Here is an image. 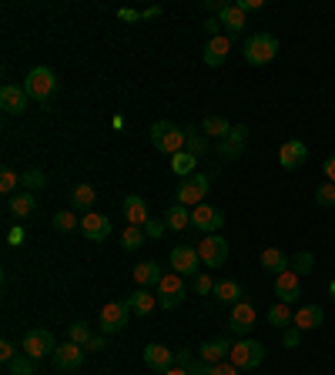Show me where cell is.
<instances>
[{"instance_id":"obj_1","label":"cell","mask_w":335,"mask_h":375,"mask_svg":"<svg viewBox=\"0 0 335 375\" xmlns=\"http://www.w3.org/2000/svg\"><path fill=\"white\" fill-rule=\"evenodd\" d=\"M242 54L252 67H265V64H272L275 54H278V37H275V34H252V37L245 41Z\"/></svg>"},{"instance_id":"obj_2","label":"cell","mask_w":335,"mask_h":375,"mask_svg":"<svg viewBox=\"0 0 335 375\" xmlns=\"http://www.w3.org/2000/svg\"><path fill=\"white\" fill-rule=\"evenodd\" d=\"M228 362L235 365V369H242V372L259 369L261 362H265V348H261V342H255V339H242V342H235V346H231Z\"/></svg>"},{"instance_id":"obj_3","label":"cell","mask_w":335,"mask_h":375,"mask_svg":"<svg viewBox=\"0 0 335 375\" xmlns=\"http://www.w3.org/2000/svg\"><path fill=\"white\" fill-rule=\"evenodd\" d=\"M24 90H27V97L47 104V97L57 90V77H54L50 67H34L31 74H27V81H24Z\"/></svg>"},{"instance_id":"obj_4","label":"cell","mask_w":335,"mask_h":375,"mask_svg":"<svg viewBox=\"0 0 335 375\" xmlns=\"http://www.w3.org/2000/svg\"><path fill=\"white\" fill-rule=\"evenodd\" d=\"M158 292V308H178L184 301V278L178 271H165V278H161V285L154 288Z\"/></svg>"},{"instance_id":"obj_5","label":"cell","mask_w":335,"mask_h":375,"mask_svg":"<svg viewBox=\"0 0 335 375\" xmlns=\"http://www.w3.org/2000/svg\"><path fill=\"white\" fill-rule=\"evenodd\" d=\"M198 258H201V265H208V268L225 265L228 261V241L221 238V235H205L198 241Z\"/></svg>"},{"instance_id":"obj_6","label":"cell","mask_w":335,"mask_h":375,"mask_svg":"<svg viewBox=\"0 0 335 375\" xmlns=\"http://www.w3.org/2000/svg\"><path fill=\"white\" fill-rule=\"evenodd\" d=\"M205 195H208V175H191V178H182V188H178V205H184V208H198V205H205Z\"/></svg>"},{"instance_id":"obj_7","label":"cell","mask_w":335,"mask_h":375,"mask_svg":"<svg viewBox=\"0 0 335 375\" xmlns=\"http://www.w3.org/2000/svg\"><path fill=\"white\" fill-rule=\"evenodd\" d=\"M20 352H27L31 359H47V355L57 352V342H54V335H50L47 329H31L27 335H24Z\"/></svg>"},{"instance_id":"obj_8","label":"cell","mask_w":335,"mask_h":375,"mask_svg":"<svg viewBox=\"0 0 335 375\" xmlns=\"http://www.w3.org/2000/svg\"><path fill=\"white\" fill-rule=\"evenodd\" d=\"M171 268L178 271L182 278H195V275H201L198 248H191V245H178V248H171Z\"/></svg>"},{"instance_id":"obj_9","label":"cell","mask_w":335,"mask_h":375,"mask_svg":"<svg viewBox=\"0 0 335 375\" xmlns=\"http://www.w3.org/2000/svg\"><path fill=\"white\" fill-rule=\"evenodd\" d=\"M128 318H131V305L128 301H107L104 308H101V335L121 332L128 325Z\"/></svg>"},{"instance_id":"obj_10","label":"cell","mask_w":335,"mask_h":375,"mask_svg":"<svg viewBox=\"0 0 335 375\" xmlns=\"http://www.w3.org/2000/svg\"><path fill=\"white\" fill-rule=\"evenodd\" d=\"M225 225V214L212 205H198V208L191 211V228H198L201 235H218Z\"/></svg>"},{"instance_id":"obj_11","label":"cell","mask_w":335,"mask_h":375,"mask_svg":"<svg viewBox=\"0 0 335 375\" xmlns=\"http://www.w3.org/2000/svg\"><path fill=\"white\" fill-rule=\"evenodd\" d=\"M275 299L282 301V305H292V301L302 299V278L295 275V271H282V275H275Z\"/></svg>"},{"instance_id":"obj_12","label":"cell","mask_w":335,"mask_h":375,"mask_svg":"<svg viewBox=\"0 0 335 375\" xmlns=\"http://www.w3.org/2000/svg\"><path fill=\"white\" fill-rule=\"evenodd\" d=\"M255 322H259V312H255L252 301H235V305H231L228 325H231L235 335H248V332L255 329Z\"/></svg>"},{"instance_id":"obj_13","label":"cell","mask_w":335,"mask_h":375,"mask_svg":"<svg viewBox=\"0 0 335 375\" xmlns=\"http://www.w3.org/2000/svg\"><path fill=\"white\" fill-rule=\"evenodd\" d=\"M245 141H248V128H245V124H235V131H231L225 141H218V154H221L225 161H238L245 151Z\"/></svg>"},{"instance_id":"obj_14","label":"cell","mask_w":335,"mask_h":375,"mask_svg":"<svg viewBox=\"0 0 335 375\" xmlns=\"http://www.w3.org/2000/svg\"><path fill=\"white\" fill-rule=\"evenodd\" d=\"M231 54V37L228 34H218V37H208V44H205V64L208 67H221Z\"/></svg>"},{"instance_id":"obj_15","label":"cell","mask_w":335,"mask_h":375,"mask_svg":"<svg viewBox=\"0 0 335 375\" xmlns=\"http://www.w3.org/2000/svg\"><path fill=\"white\" fill-rule=\"evenodd\" d=\"M81 231H84V238L88 241H104L107 235H111V221H107V214L88 211V214L81 218Z\"/></svg>"},{"instance_id":"obj_16","label":"cell","mask_w":335,"mask_h":375,"mask_svg":"<svg viewBox=\"0 0 335 375\" xmlns=\"http://www.w3.org/2000/svg\"><path fill=\"white\" fill-rule=\"evenodd\" d=\"M218 20H221V30L228 34V37H238L245 27H248V20H245V11L238 4H225L221 11H218Z\"/></svg>"},{"instance_id":"obj_17","label":"cell","mask_w":335,"mask_h":375,"mask_svg":"<svg viewBox=\"0 0 335 375\" xmlns=\"http://www.w3.org/2000/svg\"><path fill=\"white\" fill-rule=\"evenodd\" d=\"M305 158H308V148H305V141H285L282 148H278V165L285 168V171H295V168L305 165Z\"/></svg>"},{"instance_id":"obj_18","label":"cell","mask_w":335,"mask_h":375,"mask_svg":"<svg viewBox=\"0 0 335 375\" xmlns=\"http://www.w3.org/2000/svg\"><path fill=\"white\" fill-rule=\"evenodd\" d=\"M50 359H54V365H57V369H64V372H74V369H81V362H84V346H77V342L57 346V352H54Z\"/></svg>"},{"instance_id":"obj_19","label":"cell","mask_w":335,"mask_h":375,"mask_svg":"<svg viewBox=\"0 0 335 375\" xmlns=\"http://www.w3.org/2000/svg\"><path fill=\"white\" fill-rule=\"evenodd\" d=\"M0 107L7 114H24L27 111V90L17 88V84H4L0 88Z\"/></svg>"},{"instance_id":"obj_20","label":"cell","mask_w":335,"mask_h":375,"mask_svg":"<svg viewBox=\"0 0 335 375\" xmlns=\"http://www.w3.org/2000/svg\"><path fill=\"white\" fill-rule=\"evenodd\" d=\"M144 365L165 375L168 369L175 365V352H171V348H165V346H158V342H151V346L144 348Z\"/></svg>"},{"instance_id":"obj_21","label":"cell","mask_w":335,"mask_h":375,"mask_svg":"<svg viewBox=\"0 0 335 375\" xmlns=\"http://www.w3.org/2000/svg\"><path fill=\"white\" fill-rule=\"evenodd\" d=\"M124 218H128V225H135V228H144L148 225V205H144V198L141 195H128L124 198Z\"/></svg>"},{"instance_id":"obj_22","label":"cell","mask_w":335,"mask_h":375,"mask_svg":"<svg viewBox=\"0 0 335 375\" xmlns=\"http://www.w3.org/2000/svg\"><path fill=\"white\" fill-rule=\"evenodd\" d=\"M131 275H135V282L141 288H158L161 285V278H165V268H161L158 261H141Z\"/></svg>"},{"instance_id":"obj_23","label":"cell","mask_w":335,"mask_h":375,"mask_svg":"<svg viewBox=\"0 0 335 375\" xmlns=\"http://www.w3.org/2000/svg\"><path fill=\"white\" fill-rule=\"evenodd\" d=\"M128 305H131L135 315H151L154 308H158V292H151V288H137L135 295H128Z\"/></svg>"},{"instance_id":"obj_24","label":"cell","mask_w":335,"mask_h":375,"mask_svg":"<svg viewBox=\"0 0 335 375\" xmlns=\"http://www.w3.org/2000/svg\"><path fill=\"white\" fill-rule=\"evenodd\" d=\"M322 318H325V312H322L319 305H302V308L295 312V318H292V325L302 332H312L322 325Z\"/></svg>"},{"instance_id":"obj_25","label":"cell","mask_w":335,"mask_h":375,"mask_svg":"<svg viewBox=\"0 0 335 375\" xmlns=\"http://www.w3.org/2000/svg\"><path fill=\"white\" fill-rule=\"evenodd\" d=\"M228 355H231L228 339H214V342H205V346H201L198 359H205L208 365H218V362H228Z\"/></svg>"},{"instance_id":"obj_26","label":"cell","mask_w":335,"mask_h":375,"mask_svg":"<svg viewBox=\"0 0 335 375\" xmlns=\"http://www.w3.org/2000/svg\"><path fill=\"white\" fill-rule=\"evenodd\" d=\"M261 268L272 271V275H282V271L292 268V258L282 252V248H265L261 252Z\"/></svg>"},{"instance_id":"obj_27","label":"cell","mask_w":335,"mask_h":375,"mask_svg":"<svg viewBox=\"0 0 335 375\" xmlns=\"http://www.w3.org/2000/svg\"><path fill=\"white\" fill-rule=\"evenodd\" d=\"M201 131H205V137H218V141H225L235 128H231L228 118H221V114H208V118L201 121Z\"/></svg>"},{"instance_id":"obj_28","label":"cell","mask_w":335,"mask_h":375,"mask_svg":"<svg viewBox=\"0 0 335 375\" xmlns=\"http://www.w3.org/2000/svg\"><path fill=\"white\" fill-rule=\"evenodd\" d=\"M7 208H11L14 218L24 221V218H31L34 211H37V198H34V191H20V195L11 198V205H7Z\"/></svg>"},{"instance_id":"obj_29","label":"cell","mask_w":335,"mask_h":375,"mask_svg":"<svg viewBox=\"0 0 335 375\" xmlns=\"http://www.w3.org/2000/svg\"><path fill=\"white\" fill-rule=\"evenodd\" d=\"M184 151L195 154V158H201L208 151V137H205L201 128H184Z\"/></svg>"},{"instance_id":"obj_30","label":"cell","mask_w":335,"mask_h":375,"mask_svg":"<svg viewBox=\"0 0 335 375\" xmlns=\"http://www.w3.org/2000/svg\"><path fill=\"white\" fill-rule=\"evenodd\" d=\"M214 299L225 301V305H235V301H242V285L235 278H225V282L214 285Z\"/></svg>"},{"instance_id":"obj_31","label":"cell","mask_w":335,"mask_h":375,"mask_svg":"<svg viewBox=\"0 0 335 375\" xmlns=\"http://www.w3.org/2000/svg\"><path fill=\"white\" fill-rule=\"evenodd\" d=\"M158 151H161V154H171V158H175V154H182V151H184V131H182V128H171V131L161 137Z\"/></svg>"},{"instance_id":"obj_32","label":"cell","mask_w":335,"mask_h":375,"mask_svg":"<svg viewBox=\"0 0 335 375\" xmlns=\"http://www.w3.org/2000/svg\"><path fill=\"white\" fill-rule=\"evenodd\" d=\"M94 188L91 184H77L74 191H71V205H74V211H84V214H88V211L94 208Z\"/></svg>"},{"instance_id":"obj_33","label":"cell","mask_w":335,"mask_h":375,"mask_svg":"<svg viewBox=\"0 0 335 375\" xmlns=\"http://www.w3.org/2000/svg\"><path fill=\"white\" fill-rule=\"evenodd\" d=\"M165 221L171 231H184V228H191V211L184 208V205H175V208H168Z\"/></svg>"},{"instance_id":"obj_34","label":"cell","mask_w":335,"mask_h":375,"mask_svg":"<svg viewBox=\"0 0 335 375\" xmlns=\"http://www.w3.org/2000/svg\"><path fill=\"white\" fill-rule=\"evenodd\" d=\"M195 165H198V158L188 154V151H182V154L171 158V171H175L178 178H191V175H195Z\"/></svg>"},{"instance_id":"obj_35","label":"cell","mask_w":335,"mask_h":375,"mask_svg":"<svg viewBox=\"0 0 335 375\" xmlns=\"http://www.w3.org/2000/svg\"><path fill=\"white\" fill-rule=\"evenodd\" d=\"M34 369H37V359H31L27 352H17L14 359L7 362V372L11 375H34Z\"/></svg>"},{"instance_id":"obj_36","label":"cell","mask_w":335,"mask_h":375,"mask_svg":"<svg viewBox=\"0 0 335 375\" xmlns=\"http://www.w3.org/2000/svg\"><path fill=\"white\" fill-rule=\"evenodd\" d=\"M265 318H268V325H275V329H289V325H292V318H295V315L289 312V305L275 301L272 308H268V315H265Z\"/></svg>"},{"instance_id":"obj_37","label":"cell","mask_w":335,"mask_h":375,"mask_svg":"<svg viewBox=\"0 0 335 375\" xmlns=\"http://www.w3.org/2000/svg\"><path fill=\"white\" fill-rule=\"evenodd\" d=\"M144 238H148V235H144V228L128 225V228H124V235H121V248H124V252H137V248L144 245Z\"/></svg>"},{"instance_id":"obj_38","label":"cell","mask_w":335,"mask_h":375,"mask_svg":"<svg viewBox=\"0 0 335 375\" xmlns=\"http://www.w3.org/2000/svg\"><path fill=\"white\" fill-rule=\"evenodd\" d=\"M292 271L302 278L308 271H315V255L312 252H299V255H292Z\"/></svg>"},{"instance_id":"obj_39","label":"cell","mask_w":335,"mask_h":375,"mask_svg":"<svg viewBox=\"0 0 335 375\" xmlns=\"http://www.w3.org/2000/svg\"><path fill=\"white\" fill-rule=\"evenodd\" d=\"M17 188H20V175H17L14 168H4V171H0V191L14 198V195H17Z\"/></svg>"},{"instance_id":"obj_40","label":"cell","mask_w":335,"mask_h":375,"mask_svg":"<svg viewBox=\"0 0 335 375\" xmlns=\"http://www.w3.org/2000/svg\"><path fill=\"white\" fill-rule=\"evenodd\" d=\"M67 335H71V342H77V346H88L94 339V332L88 322H71V329H67Z\"/></svg>"},{"instance_id":"obj_41","label":"cell","mask_w":335,"mask_h":375,"mask_svg":"<svg viewBox=\"0 0 335 375\" xmlns=\"http://www.w3.org/2000/svg\"><path fill=\"white\" fill-rule=\"evenodd\" d=\"M54 228L57 231H74V228H81V221H77L74 211H57L54 214Z\"/></svg>"},{"instance_id":"obj_42","label":"cell","mask_w":335,"mask_h":375,"mask_svg":"<svg viewBox=\"0 0 335 375\" xmlns=\"http://www.w3.org/2000/svg\"><path fill=\"white\" fill-rule=\"evenodd\" d=\"M315 201H319L322 208H335V184L332 181H325V184L315 188Z\"/></svg>"},{"instance_id":"obj_43","label":"cell","mask_w":335,"mask_h":375,"mask_svg":"<svg viewBox=\"0 0 335 375\" xmlns=\"http://www.w3.org/2000/svg\"><path fill=\"white\" fill-rule=\"evenodd\" d=\"M44 184H47V175L37 171V168H31V171L20 175V188H44Z\"/></svg>"},{"instance_id":"obj_44","label":"cell","mask_w":335,"mask_h":375,"mask_svg":"<svg viewBox=\"0 0 335 375\" xmlns=\"http://www.w3.org/2000/svg\"><path fill=\"white\" fill-rule=\"evenodd\" d=\"M214 285H218V282H214L212 275H205V271L195 275V292H201V295H214Z\"/></svg>"},{"instance_id":"obj_45","label":"cell","mask_w":335,"mask_h":375,"mask_svg":"<svg viewBox=\"0 0 335 375\" xmlns=\"http://www.w3.org/2000/svg\"><path fill=\"white\" fill-rule=\"evenodd\" d=\"M171 128H175L171 121H154V124H151V144H154V148L161 144V137H165Z\"/></svg>"},{"instance_id":"obj_46","label":"cell","mask_w":335,"mask_h":375,"mask_svg":"<svg viewBox=\"0 0 335 375\" xmlns=\"http://www.w3.org/2000/svg\"><path fill=\"white\" fill-rule=\"evenodd\" d=\"M165 228H168V221H161V218H148L144 235H148V238H161V235H165Z\"/></svg>"},{"instance_id":"obj_47","label":"cell","mask_w":335,"mask_h":375,"mask_svg":"<svg viewBox=\"0 0 335 375\" xmlns=\"http://www.w3.org/2000/svg\"><path fill=\"white\" fill-rule=\"evenodd\" d=\"M299 342H302V329L289 325V329H285V335H282V346H285V348H299Z\"/></svg>"},{"instance_id":"obj_48","label":"cell","mask_w":335,"mask_h":375,"mask_svg":"<svg viewBox=\"0 0 335 375\" xmlns=\"http://www.w3.org/2000/svg\"><path fill=\"white\" fill-rule=\"evenodd\" d=\"M184 369H188L191 375H212V365H208L205 359H195V355H191V362H188Z\"/></svg>"},{"instance_id":"obj_49","label":"cell","mask_w":335,"mask_h":375,"mask_svg":"<svg viewBox=\"0 0 335 375\" xmlns=\"http://www.w3.org/2000/svg\"><path fill=\"white\" fill-rule=\"evenodd\" d=\"M242 369H235L231 362H218V365H212V375H238Z\"/></svg>"},{"instance_id":"obj_50","label":"cell","mask_w":335,"mask_h":375,"mask_svg":"<svg viewBox=\"0 0 335 375\" xmlns=\"http://www.w3.org/2000/svg\"><path fill=\"white\" fill-rule=\"evenodd\" d=\"M205 34H208V37H218V34H221V20H218V17H208V24H205Z\"/></svg>"},{"instance_id":"obj_51","label":"cell","mask_w":335,"mask_h":375,"mask_svg":"<svg viewBox=\"0 0 335 375\" xmlns=\"http://www.w3.org/2000/svg\"><path fill=\"white\" fill-rule=\"evenodd\" d=\"M7 241H11V245H24V241H27L24 228H11V231H7Z\"/></svg>"},{"instance_id":"obj_52","label":"cell","mask_w":335,"mask_h":375,"mask_svg":"<svg viewBox=\"0 0 335 375\" xmlns=\"http://www.w3.org/2000/svg\"><path fill=\"white\" fill-rule=\"evenodd\" d=\"M17 355V348H14V342H0V359L4 362H11Z\"/></svg>"},{"instance_id":"obj_53","label":"cell","mask_w":335,"mask_h":375,"mask_svg":"<svg viewBox=\"0 0 335 375\" xmlns=\"http://www.w3.org/2000/svg\"><path fill=\"white\" fill-rule=\"evenodd\" d=\"M238 7L248 14V11H261V7H265V0H238Z\"/></svg>"},{"instance_id":"obj_54","label":"cell","mask_w":335,"mask_h":375,"mask_svg":"<svg viewBox=\"0 0 335 375\" xmlns=\"http://www.w3.org/2000/svg\"><path fill=\"white\" fill-rule=\"evenodd\" d=\"M101 348H104V335H94L91 342L84 346V352H101Z\"/></svg>"},{"instance_id":"obj_55","label":"cell","mask_w":335,"mask_h":375,"mask_svg":"<svg viewBox=\"0 0 335 375\" xmlns=\"http://www.w3.org/2000/svg\"><path fill=\"white\" fill-rule=\"evenodd\" d=\"M118 17H121V20H128V24L141 20V14H137V11H128V7H124V11H118Z\"/></svg>"},{"instance_id":"obj_56","label":"cell","mask_w":335,"mask_h":375,"mask_svg":"<svg viewBox=\"0 0 335 375\" xmlns=\"http://www.w3.org/2000/svg\"><path fill=\"white\" fill-rule=\"evenodd\" d=\"M325 178L335 184V154H329V161H325Z\"/></svg>"},{"instance_id":"obj_57","label":"cell","mask_w":335,"mask_h":375,"mask_svg":"<svg viewBox=\"0 0 335 375\" xmlns=\"http://www.w3.org/2000/svg\"><path fill=\"white\" fill-rule=\"evenodd\" d=\"M165 375H191V372H188V369H182V365H175V369H168Z\"/></svg>"},{"instance_id":"obj_58","label":"cell","mask_w":335,"mask_h":375,"mask_svg":"<svg viewBox=\"0 0 335 375\" xmlns=\"http://www.w3.org/2000/svg\"><path fill=\"white\" fill-rule=\"evenodd\" d=\"M161 14V7H148V11H141V17H158Z\"/></svg>"},{"instance_id":"obj_59","label":"cell","mask_w":335,"mask_h":375,"mask_svg":"<svg viewBox=\"0 0 335 375\" xmlns=\"http://www.w3.org/2000/svg\"><path fill=\"white\" fill-rule=\"evenodd\" d=\"M329 295H332V301H335V278L329 282Z\"/></svg>"}]
</instances>
